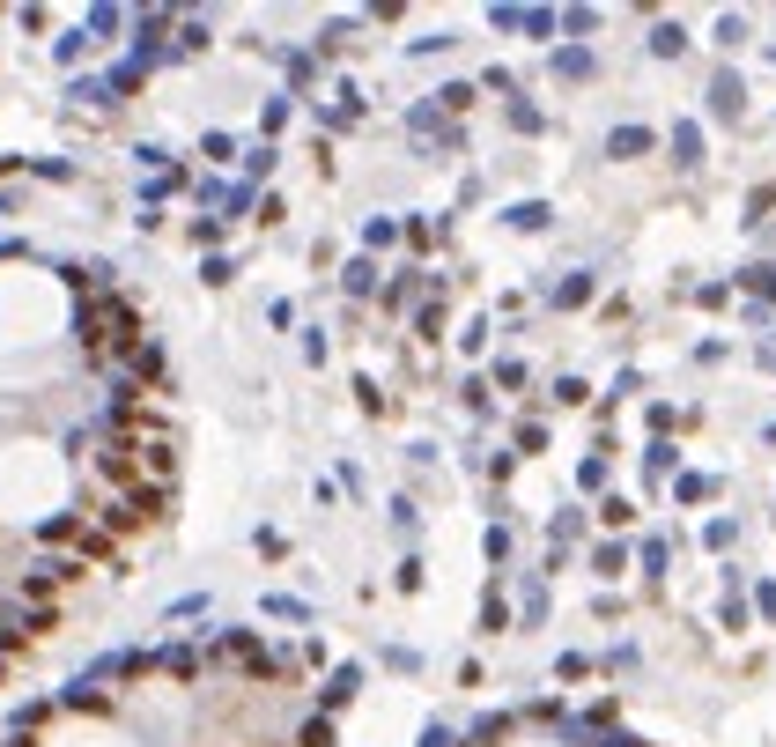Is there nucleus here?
<instances>
[{"label": "nucleus", "instance_id": "nucleus-2", "mask_svg": "<svg viewBox=\"0 0 776 747\" xmlns=\"http://www.w3.org/2000/svg\"><path fill=\"white\" fill-rule=\"evenodd\" d=\"M304 747H333V725L318 718V725H304Z\"/></svg>", "mask_w": 776, "mask_h": 747}, {"label": "nucleus", "instance_id": "nucleus-1", "mask_svg": "<svg viewBox=\"0 0 776 747\" xmlns=\"http://www.w3.org/2000/svg\"><path fill=\"white\" fill-rule=\"evenodd\" d=\"M607 148H614V156H643V148H651V134H643V126H621Z\"/></svg>", "mask_w": 776, "mask_h": 747}]
</instances>
